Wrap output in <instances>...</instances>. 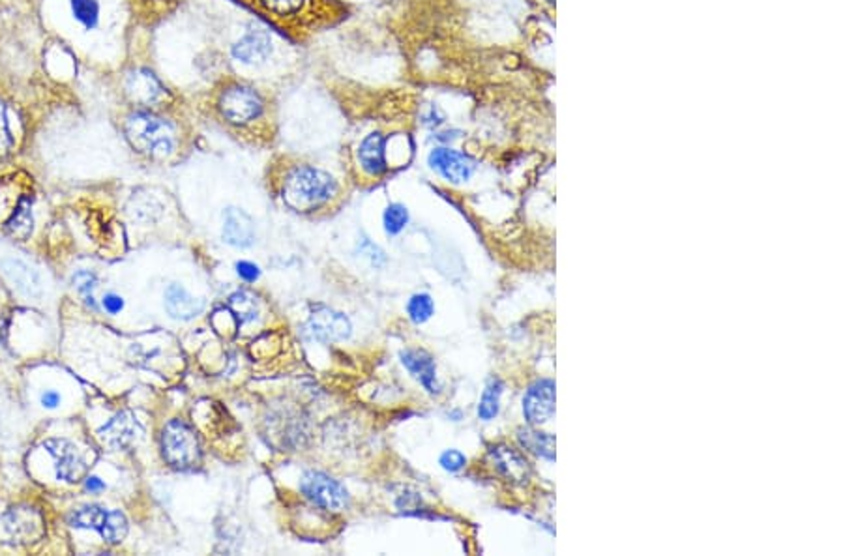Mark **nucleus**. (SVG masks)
<instances>
[{"instance_id":"obj_1","label":"nucleus","mask_w":843,"mask_h":556,"mask_svg":"<svg viewBox=\"0 0 843 556\" xmlns=\"http://www.w3.org/2000/svg\"><path fill=\"white\" fill-rule=\"evenodd\" d=\"M336 193L334 178L309 166L292 169L283 182V201L296 212H311L327 204Z\"/></svg>"},{"instance_id":"obj_2","label":"nucleus","mask_w":843,"mask_h":556,"mask_svg":"<svg viewBox=\"0 0 843 556\" xmlns=\"http://www.w3.org/2000/svg\"><path fill=\"white\" fill-rule=\"evenodd\" d=\"M130 145L154 159H166L175 152L176 139L173 126L148 111H135L126 121Z\"/></svg>"},{"instance_id":"obj_3","label":"nucleus","mask_w":843,"mask_h":556,"mask_svg":"<svg viewBox=\"0 0 843 556\" xmlns=\"http://www.w3.org/2000/svg\"><path fill=\"white\" fill-rule=\"evenodd\" d=\"M164 459L176 471H192L201 462V446L195 431L180 420L169 422L162 431Z\"/></svg>"},{"instance_id":"obj_4","label":"nucleus","mask_w":843,"mask_h":556,"mask_svg":"<svg viewBox=\"0 0 843 556\" xmlns=\"http://www.w3.org/2000/svg\"><path fill=\"white\" fill-rule=\"evenodd\" d=\"M43 534L45 521L34 507L17 506L0 516V543L21 547L40 542Z\"/></svg>"},{"instance_id":"obj_5","label":"nucleus","mask_w":843,"mask_h":556,"mask_svg":"<svg viewBox=\"0 0 843 556\" xmlns=\"http://www.w3.org/2000/svg\"><path fill=\"white\" fill-rule=\"evenodd\" d=\"M300 491L315 506L327 512L339 514L349 504V495L344 485L325 472H308L300 481Z\"/></svg>"},{"instance_id":"obj_6","label":"nucleus","mask_w":843,"mask_h":556,"mask_svg":"<svg viewBox=\"0 0 843 556\" xmlns=\"http://www.w3.org/2000/svg\"><path fill=\"white\" fill-rule=\"evenodd\" d=\"M220 111L231 124H249L263 112V100L254 88L244 85H233L225 88L220 96Z\"/></svg>"},{"instance_id":"obj_7","label":"nucleus","mask_w":843,"mask_h":556,"mask_svg":"<svg viewBox=\"0 0 843 556\" xmlns=\"http://www.w3.org/2000/svg\"><path fill=\"white\" fill-rule=\"evenodd\" d=\"M523 414L531 426L548 424L555 416V382L550 379L536 381L523 398Z\"/></svg>"},{"instance_id":"obj_8","label":"nucleus","mask_w":843,"mask_h":556,"mask_svg":"<svg viewBox=\"0 0 843 556\" xmlns=\"http://www.w3.org/2000/svg\"><path fill=\"white\" fill-rule=\"evenodd\" d=\"M43 448L48 450L55 459L57 478L67 483H77L86 474V465L83 457L77 452V446L72 444L66 438H49L43 443Z\"/></svg>"},{"instance_id":"obj_9","label":"nucleus","mask_w":843,"mask_h":556,"mask_svg":"<svg viewBox=\"0 0 843 556\" xmlns=\"http://www.w3.org/2000/svg\"><path fill=\"white\" fill-rule=\"evenodd\" d=\"M308 334L323 343L341 341L351 336V322L345 315H341L330 308H317L306 324Z\"/></svg>"},{"instance_id":"obj_10","label":"nucleus","mask_w":843,"mask_h":556,"mask_svg":"<svg viewBox=\"0 0 843 556\" xmlns=\"http://www.w3.org/2000/svg\"><path fill=\"white\" fill-rule=\"evenodd\" d=\"M429 167L452 184H463L474 173L472 159L452 148H435L429 154Z\"/></svg>"},{"instance_id":"obj_11","label":"nucleus","mask_w":843,"mask_h":556,"mask_svg":"<svg viewBox=\"0 0 843 556\" xmlns=\"http://www.w3.org/2000/svg\"><path fill=\"white\" fill-rule=\"evenodd\" d=\"M139 435V424L128 410L119 412L98 431L100 443L111 450L128 448Z\"/></svg>"},{"instance_id":"obj_12","label":"nucleus","mask_w":843,"mask_h":556,"mask_svg":"<svg viewBox=\"0 0 843 556\" xmlns=\"http://www.w3.org/2000/svg\"><path fill=\"white\" fill-rule=\"evenodd\" d=\"M231 53L242 64L265 62L272 53V38L263 29H252L233 45Z\"/></svg>"},{"instance_id":"obj_13","label":"nucleus","mask_w":843,"mask_h":556,"mask_svg":"<svg viewBox=\"0 0 843 556\" xmlns=\"http://www.w3.org/2000/svg\"><path fill=\"white\" fill-rule=\"evenodd\" d=\"M128 96L141 105H154L166 98V88L148 69H138L126 81Z\"/></svg>"},{"instance_id":"obj_14","label":"nucleus","mask_w":843,"mask_h":556,"mask_svg":"<svg viewBox=\"0 0 843 556\" xmlns=\"http://www.w3.org/2000/svg\"><path fill=\"white\" fill-rule=\"evenodd\" d=\"M223 240L235 247H247L256 240V225L244 211L229 208L225 212Z\"/></svg>"},{"instance_id":"obj_15","label":"nucleus","mask_w":843,"mask_h":556,"mask_svg":"<svg viewBox=\"0 0 843 556\" xmlns=\"http://www.w3.org/2000/svg\"><path fill=\"white\" fill-rule=\"evenodd\" d=\"M401 362L408 369L417 381L429 391V393H439V382H437V369H435V360H433L426 351H403L401 353Z\"/></svg>"},{"instance_id":"obj_16","label":"nucleus","mask_w":843,"mask_h":556,"mask_svg":"<svg viewBox=\"0 0 843 556\" xmlns=\"http://www.w3.org/2000/svg\"><path fill=\"white\" fill-rule=\"evenodd\" d=\"M491 457L497 471L503 474L507 480L516 483H525L531 476L529 461L523 457L517 450L508 446H497L491 450Z\"/></svg>"},{"instance_id":"obj_17","label":"nucleus","mask_w":843,"mask_h":556,"mask_svg":"<svg viewBox=\"0 0 843 556\" xmlns=\"http://www.w3.org/2000/svg\"><path fill=\"white\" fill-rule=\"evenodd\" d=\"M358 159L360 166L363 167L368 175L372 176H381L386 171H389V164H386V139L381 133H372L366 139H363L360 148H358Z\"/></svg>"},{"instance_id":"obj_18","label":"nucleus","mask_w":843,"mask_h":556,"mask_svg":"<svg viewBox=\"0 0 843 556\" xmlns=\"http://www.w3.org/2000/svg\"><path fill=\"white\" fill-rule=\"evenodd\" d=\"M166 308L171 317L180 320H190L202 313L204 302L201 298L192 296L178 285H171L166 292Z\"/></svg>"},{"instance_id":"obj_19","label":"nucleus","mask_w":843,"mask_h":556,"mask_svg":"<svg viewBox=\"0 0 843 556\" xmlns=\"http://www.w3.org/2000/svg\"><path fill=\"white\" fill-rule=\"evenodd\" d=\"M517 440L527 452L542 459H548V461L555 459V436L553 435L527 427V429L517 431Z\"/></svg>"},{"instance_id":"obj_20","label":"nucleus","mask_w":843,"mask_h":556,"mask_svg":"<svg viewBox=\"0 0 843 556\" xmlns=\"http://www.w3.org/2000/svg\"><path fill=\"white\" fill-rule=\"evenodd\" d=\"M6 233L21 242L32 235V201L29 197H22L15 206V212L6 223Z\"/></svg>"},{"instance_id":"obj_21","label":"nucleus","mask_w":843,"mask_h":556,"mask_svg":"<svg viewBox=\"0 0 843 556\" xmlns=\"http://www.w3.org/2000/svg\"><path fill=\"white\" fill-rule=\"evenodd\" d=\"M6 275L12 280V283L25 294H38L40 292V277L32 268L27 265H22L19 261H6L3 265Z\"/></svg>"},{"instance_id":"obj_22","label":"nucleus","mask_w":843,"mask_h":556,"mask_svg":"<svg viewBox=\"0 0 843 556\" xmlns=\"http://www.w3.org/2000/svg\"><path fill=\"white\" fill-rule=\"evenodd\" d=\"M107 514L109 512L105 507L93 504V506H83L76 509V512H72L70 517H67V521H70V525L76 528H93L100 532V528L105 523Z\"/></svg>"},{"instance_id":"obj_23","label":"nucleus","mask_w":843,"mask_h":556,"mask_svg":"<svg viewBox=\"0 0 843 556\" xmlns=\"http://www.w3.org/2000/svg\"><path fill=\"white\" fill-rule=\"evenodd\" d=\"M229 308L240 324L256 320L259 313L257 298L249 291H238L229 298Z\"/></svg>"},{"instance_id":"obj_24","label":"nucleus","mask_w":843,"mask_h":556,"mask_svg":"<svg viewBox=\"0 0 843 556\" xmlns=\"http://www.w3.org/2000/svg\"><path fill=\"white\" fill-rule=\"evenodd\" d=\"M70 10L77 22L86 29L93 31L100 22V3L98 0H70Z\"/></svg>"},{"instance_id":"obj_25","label":"nucleus","mask_w":843,"mask_h":556,"mask_svg":"<svg viewBox=\"0 0 843 556\" xmlns=\"http://www.w3.org/2000/svg\"><path fill=\"white\" fill-rule=\"evenodd\" d=\"M500 396H503V384H500V381H495V379L489 381V384L486 386V390L482 393L480 405H478V416H480L482 420L489 422L498 414Z\"/></svg>"},{"instance_id":"obj_26","label":"nucleus","mask_w":843,"mask_h":556,"mask_svg":"<svg viewBox=\"0 0 843 556\" xmlns=\"http://www.w3.org/2000/svg\"><path fill=\"white\" fill-rule=\"evenodd\" d=\"M100 534L111 545L121 543L128 534V519H126V516L121 514V512H109L107 517H105L103 526L100 528Z\"/></svg>"},{"instance_id":"obj_27","label":"nucleus","mask_w":843,"mask_h":556,"mask_svg":"<svg viewBox=\"0 0 843 556\" xmlns=\"http://www.w3.org/2000/svg\"><path fill=\"white\" fill-rule=\"evenodd\" d=\"M433 309H435V306H433V300L429 294H415L411 300H408V306H407L408 317H411L413 322L417 324L429 320L433 315Z\"/></svg>"},{"instance_id":"obj_28","label":"nucleus","mask_w":843,"mask_h":556,"mask_svg":"<svg viewBox=\"0 0 843 556\" xmlns=\"http://www.w3.org/2000/svg\"><path fill=\"white\" fill-rule=\"evenodd\" d=\"M408 223V212L403 204H390L384 212V229L389 235H398Z\"/></svg>"},{"instance_id":"obj_29","label":"nucleus","mask_w":843,"mask_h":556,"mask_svg":"<svg viewBox=\"0 0 843 556\" xmlns=\"http://www.w3.org/2000/svg\"><path fill=\"white\" fill-rule=\"evenodd\" d=\"M266 12L278 17H291L300 13L308 0H259Z\"/></svg>"},{"instance_id":"obj_30","label":"nucleus","mask_w":843,"mask_h":556,"mask_svg":"<svg viewBox=\"0 0 843 556\" xmlns=\"http://www.w3.org/2000/svg\"><path fill=\"white\" fill-rule=\"evenodd\" d=\"M74 283H76L77 291L85 296L86 306L96 309V302H94V298H93V289H94V283H96L94 275H93V274H88V272H79L77 275H74Z\"/></svg>"},{"instance_id":"obj_31","label":"nucleus","mask_w":843,"mask_h":556,"mask_svg":"<svg viewBox=\"0 0 843 556\" xmlns=\"http://www.w3.org/2000/svg\"><path fill=\"white\" fill-rule=\"evenodd\" d=\"M467 465V457L458 450H448L441 455V467L448 472H460Z\"/></svg>"},{"instance_id":"obj_32","label":"nucleus","mask_w":843,"mask_h":556,"mask_svg":"<svg viewBox=\"0 0 843 556\" xmlns=\"http://www.w3.org/2000/svg\"><path fill=\"white\" fill-rule=\"evenodd\" d=\"M12 133L8 126V112L6 107L0 103V156L6 154L12 148Z\"/></svg>"},{"instance_id":"obj_33","label":"nucleus","mask_w":843,"mask_h":556,"mask_svg":"<svg viewBox=\"0 0 843 556\" xmlns=\"http://www.w3.org/2000/svg\"><path fill=\"white\" fill-rule=\"evenodd\" d=\"M237 272H238V275L242 277V280L247 282V283H252V282L259 280V275H261L259 266L254 265V263H247V261L238 263V265H237Z\"/></svg>"},{"instance_id":"obj_34","label":"nucleus","mask_w":843,"mask_h":556,"mask_svg":"<svg viewBox=\"0 0 843 556\" xmlns=\"http://www.w3.org/2000/svg\"><path fill=\"white\" fill-rule=\"evenodd\" d=\"M103 308H105V311H109L111 315H117V313H121L122 308H124V300H122L121 296H117V294H107V296L103 298Z\"/></svg>"},{"instance_id":"obj_35","label":"nucleus","mask_w":843,"mask_h":556,"mask_svg":"<svg viewBox=\"0 0 843 556\" xmlns=\"http://www.w3.org/2000/svg\"><path fill=\"white\" fill-rule=\"evenodd\" d=\"M60 403V396H58V391L55 390H48V391H43L41 393V405L43 407H48V408H55L58 407Z\"/></svg>"},{"instance_id":"obj_36","label":"nucleus","mask_w":843,"mask_h":556,"mask_svg":"<svg viewBox=\"0 0 843 556\" xmlns=\"http://www.w3.org/2000/svg\"><path fill=\"white\" fill-rule=\"evenodd\" d=\"M103 488H105V483H103L100 478H96V476H88V478H86V489H88L90 493L102 491Z\"/></svg>"}]
</instances>
